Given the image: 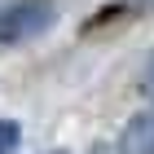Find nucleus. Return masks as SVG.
<instances>
[{
  "label": "nucleus",
  "mask_w": 154,
  "mask_h": 154,
  "mask_svg": "<svg viewBox=\"0 0 154 154\" xmlns=\"http://www.w3.org/2000/svg\"><path fill=\"white\" fill-rule=\"evenodd\" d=\"M57 18V0H9L0 5V44H22L44 35Z\"/></svg>",
  "instance_id": "f257e3e1"
},
{
  "label": "nucleus",
  "mask_w": 154,
  "mask_h": 154,
  "mask_svg": "<svg viewBox=\"0 0 154 154\" xmlns=\"http://www.w3.org/2000/svg\"><path fill=\"white\" fill-rule=\"evenodd\" d=\"M119 154H154V115H137L123 123Z\"/></svg>",
  "instance_id": "f03ea898"
},
{
  "label": "nucleus",
  "mask_w": 154,
  "mask_h": 154,
  "mask_svg": "<svg viewBox=\"0 0 154 154\" xmlns=\"http://www.w3.org/2000/svg\"><path fill=\"white\" fill-rule=\"evenodd\" d=\"M18 141H22V123L18 119H0V154L18 150Z\"/></svg>",
  "instance_id": "7ed1b4c3"
},
{
  "label": "nucleus",
  "mask_w": 154,
  "mask_h": 154,
  "mask_svg": "<svg viewBox=\"0 0 154 154\" xmlns=\"http://www.w3.org/2000/svg\"><path fill=\"white\" fill-rule=\"evenodd\" d=\"M141 97H145V101H154V53L141 62Z\"/></svg>",
  "instance_id": "20e7f679"
},
{
  "label": "nucleus",
  "mask_w": 154,
  "mask_h": 154,
  "mask_svg": "<svg viewBox=\"0 0 154 154\" xmlns=\"http://www.w3.org/2000/svg\"><path fill=\"white\" fill-rule=\"evenodd\" d=\"M48 154H66V150H48Z\"/></svg>",
  "instance_id": "39448f33"
}]
</instances>
